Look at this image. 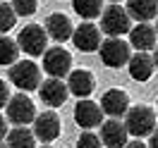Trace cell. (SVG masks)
I'll return each mask as SVG.
<instances>
[{"label":"cell","instance_id":"obj_16","mask_svg":"<svg viewBox=\"0 0 158 148\" xmlns=\"http://www.w3.org/2000/svg\"><path fill=\"white\" fill-rule=\"evenodd\" d=\"M156 36L158 31L151 26V24H146V22H139L134 29L129 31V46L137 50H144V53H148V50L156 48Z\"/></svg>","mask_w":158,"mask_h":148},{"label":"cell","instance_id":"obj_8","mask_svg":"<svg viewBox=\"0 0 158 148\" xmlns=\"http://www.w3.org/2000/svg\"><path fill=\"white\" fill-rule=\"evenodd\" d=\"M74 122L81 129L101 127L103 124V108L89 98H79V103L74 105Z\"/></svg>","mask_w":158,"mask_h":148},{"label":"cell","instance_id":"obj_6","mask_svg":"<svg viewBox=\"0 0 158 148\" xmlns=\"http://www.w3.org/2000/svg\"><path fill=\"white\" fill-rule=\"evenodd\" d=\"M7 119H10L15 127H27L29 122L36 119V108H34V100L22 91L17 96H12L7 100Z\"/></svg>","mask_w":158,"mask_h":148},{"label":"cell","instance_id":"obj_33","mask_svg":"<svg viewBox=\"0 0 158 148\" xmlns=\"http://www.w3.org/2000/svg\"><path fill=\"white\" fill-rule=\"evenodd\" d=\"M156 31H158V22H156Z\"/></svg>","mask_w":158,"mask_h":148},{"label":"cell","instance_id":"obj_30","mask_svg":"<svg viewBox=\"0 0 158 148\" xmlns=\"http://www.w3.org/2000/svg\"><path fill=\"white\" fill-rule=\"evenodd\" d=\"M0 148H10V146H5V143H2V141H0Z\"/></svg>","mask_w":158,"mask_h":148},{"label":"cell","instance_id":"obj_27","mask_svg":"<svg viewBox=\"0 0 158 148\" xmlns=\"http://www.w3.org/2000/svg\"><path fill=\"white\" fill-rule=\"evenodd\" d=\"M148 148H158V127L153 129V134H151V138H148Z\"/></svg>","mask_w":158,"mask_h":148},{"label":"cell","instance_id":"obj_12","mask_svg":"<svg viewBox=\"0 0 158 148\" xmlns=\"http://www.w3.org/2000/svg\"><path fill=\"white\" fill-rule=\"evenodd\" d=\"M127 136H129L127 124L120 122L118 117H113L101 124V141L108 148H125L127 146Z\"/></svg>","mask_w":158,"mask_h":148},{"label":"cell","instance_id":"obj_10","mask_svg":"<svg viewBox=\"0 0 158 148\" xmlns=\"http://www.w3.org/2000/svg\"><path fill=\"white\" fill-rule=\"evenodd\" d=\"M39 96H41V100H43L48 108H60V105H65V100H67V96H69V89H67L65 81L50 77V79L41 81Z\"/></svg>","mask_w":158,"mask_h":148},{"label":"cell","instance_id":"obj_21","mask_svg":"<svg viewBox=\"0 0 158 148\" xmlns=\"http://www.w3.org/2000/svg\"><path fill=\"white\" fill-rule=\"evenodd\" d=\"M72 7L81 19H96L103 14V0H72Z\"/></svg>","mask_w":158,"mask_h":148},{"label":"cell","instance_id":"obj_24","mask_svg":"<svg viewBox=\"0 0 158 148\" xmlns=\"http://www.w3.org/2000/svg\"><path fill=\"white\" fill-rule=\"evenodd\" d=\"M101 136H96V134H91L89 129H84V134L77 138V146L74 148H101Z\"/></svg>","mask_w":158,"mask_h":148},{"label":"cell","instance_id":"obj_32","mask_svg":"<svg viewBox=\"0 0 158 148\" xmlns=\"http://www.w3.org/2000/svg\"><path fill=\"white\" fill-rule=\"evenodd\" d=\"M110 2H120V0H110Z\"/></svg>","mask_w":158,"mask_h":148},{"label":"cell","instance_id":"obj_4","mask_svg":"<svg viewBox=\"0 0 158 148\" xmlns=\"http://www.w3.org/2000/svg\"><path fill=\"white\" fill-rule=\"evenodd\" d=\"M98 55H101V62L110 69H118V67H122V65H127L129 58H132L129 43H125L120 36H108V38L101 43Z\"/></svg>","mask_w":158,"mask_h":148},{"label":"cell","instance_id":"obj_23","mask_svg":"<svg viewBox=\"0 0 158 148\" xmlns=\"http://www.w3.org/2000/svg\"><path fill=\"white\" fill-rule=\"evenodd\" d=\"M12 7L19 17H31L39 10V0H12Z\"/></svg>","mask_w":158,"mask_h":148},{"label":"cell","instance_id":"obj_19","mask_svg":"<svg viewBox=\"0 0 158 148\" xmlns=\"http://www.w3.org/2000/svg\"><path fill=\"white\" fill-rule=\"evenodd\" d=\"M19 43L12 41L7 34H0V65L2 67H12L17 58H19Z\"/></svg>","mask_w":158,"mask_h":148},{"label":"cell","instance_id":"obj_9","mask_svg":"<svg viewBox=\"0 0 158 148\" xmlns=\"http://www.w3.org/2000/svg\"><path fill=\"white\" fill-rule=\"evenodd\" d=\"M72 43L77 46V50L81 53H94V50L101 48V29L96 24H91V22H84V24H79L74 34H72Z\"/></svg>","mask_w":158,"mask_h":148},{"label":"cell","instance_id":"obj_1","mask_svg":"<svg viewBox=\"0 0 158 148\" xmlns=\"http://www.w3.org/2000/svg\"><path fill=\"white\" fill-rule=\"evenodd\" d=\"M125 124H127L129 136H134V138L151 136L153 129H156V112L148 108V105H134V108L127 110Z\"/></svg>","mask_w":158,"mask_h":148},{"label":"cell","instance_id":"obj_11","mask_svg":"<svg viewBox=\"0 0 158 148\" xmlns=\"http://www.w3.org/2000/svg\"><path fill=\"white\" fill-rule=\"evenodd\" d=\"M34 134L43 143H53L60 136V117L53 110H46V112L36 115V119H34Z\"/></svg>","mask_w":158,"mask_h":148},{"label":"cell","instance_id":"obj_13","mask_svg":"<svg viewBox=\"0 0 158 148\" xmlns=\"http://www.w3.org/2000/svg\"><path fill=\"white\" fill-rule=\"evenodd\" d=\"M129 67V77L134 81H148L156 72V62H153V55H148L144 50H137L127 62Z\"/></svg>","mask_w":158,"mask_h":148},{"label":"cell","instance_id":"obj_31","mask_svg":"<svg viewBox=\"0 0 158 148\" xmlns=\"http://www.w3.org/2000/svg\"><path fill=\"white\" fill-rule=\"evenodd\" d=\"M41 148H53V146H48V143H43V146H41Z\"/></svg>","mask_w":158,"mask_h":148},{"label":"cell","instance_id":"obj_14","mask_svg":"<svg viewBox=\"0 0 158 148\" xmlns=\"http://www.w3.org/2000/svg\"><path fill=\"white\" fill-rule=\"evenodd\" d=\"M101 108L110 117H122V115H127V110H129V96L122 89H110L103 93Z\"/></svg>","mask_w":158,"mask_h":148},{"label":"cell","instance_id":"obj_3","mask_svg":"<svg viewBox=\"0 0 158 148\" xmlns=\"http://www.w3.org/2000/svg\"><path fill=\"white\" fill-rule=\"evenodd\" d=\"M10 81L19 91H24V93L39 91V86H41V69L36 67V62H31V60L15 62V65L10 67Z\"/></svg>","mask_w":158,"mask_h":148},{"label":"cell","instance_id":"obj_34","mask_svg":"<svg viewBox=\"0 0 158 148\" xmlns=\"http://www.w3.org/2000/svg\"><path fill=\"white\" fill-rule=\"evenodd\" d=\"M156 108H158V105H156Z\"/></svg>","mask_w":158,"mask_h":148},{"label":"cell","instance_id":"obj_25","mask_svg":"<svg viewBox=\"0 0 158 148\" xmlns=\"http://www.w3.org/2000/svg\"><path fill=\"white\" fill-rule=\"evenodd\" d=\"M7 100H10V89L7 84L0 79V108H7Z\"/></svg>","mask_w":158,"mask_h":148},{"label":"cell","instance_id":"obj_22","mask_svg":"<svg viewBox=\"0 0 158 148\" xmlns=\"http://www.w3.org/2000/svg\"><path fill=\"white\" fill-rule=\"evenodd\" d=\"M17 12H15V7L12 5H7V2H0V34H7V31L17 24Z\"/></svg>","mask_w":158,"mask_h":148},{"label":"cell","instance_id":"obj_2","mask_svg":"<svg viewBox=\"0 0 158 148\" xmlns=\"http://www.w3.org/2000/svg\"><path fill=\"white\" fill-rule=\"evenodd\" d=\"M101 29L108 36H122V34H129L132 31V17H129L127 7H122L118 2L108 5L103 14H101Z\"/></svg>","mask_w":158,"mask_h":148},{"label":"cell","instance_id":"obj_17","mask_svg":"<svg viewBox=\"0 0 158 148\" xmlns=\"http://www.w3.org/2000/svg\"><path fill=\"white\" fill-rule=\"evenodd\" d=\"M46 31H48V36H50L53 41L62 43V41L72 38V34H74V26H72L69 17H65L62 12H53L48 19H46Z\"/></svg>","mask_w":158,"mask_h":148},{"label":"cell","instance_id":"obj_15","mask_svg":"<svg viewBox=\"0 0 158 148\" xmlns=\"http://www.w3.org/2000/svg\"><path fill=\"white\" fill-rule=\"evenodd\" d=\"M67 89L77 98H89L94 93V89H96V79H94V74L89 69H74L67 77Z\"/></svg>","mask_w":158,"mask_h":148},{"label":"cell","instance_id":"obj_18","mask_svg":"<svg viewBox=\"0 0 158 148\" xmlns=\"http://www.w3.org/2000/svg\"><path fill=\"white\" fill-rule=\"evenodd\" d=\"M127 12L137 22H151L158 14V0H127Z\"/></svg>","mask_w":158,"mask_h":148},{"label":"cell","instance_id":"obj_20","mask_svg":"<svg viewBox=\"0 0 158 148\" xmlns=\"http://www.w3.org/2000/svg\"><path fill=\"white\" fill-rule=\"evenodd\" d=\"M36 134L29 131L27 127H15L7 134V146L10 148H36Z\"/></svg>","mask_w":158,"mask_h":148},{"label":"cell","instance_id":"obj_26","mask_svg":"<svg viewBox=\"0 0 158 148\" xmlns=\"http://www.w3.org/2000/svg\"><path fill=\"white\" fill-rule=\"evenodd\" d=\"M7 122H10V119L0 115V141H2V138L7 136Z\"/></svg>","mask_w":158,"mask_h":148},{"label":"cell","instance_id":"obj_29","mask_svg":"<svg viewBox=\"0 0 158 148\" xmlns=\"http://www.w3.org/2000/svg\"><path fill=\"white\" fill-rule=\"evenodd\" d=\"M153 62H156V69H158V46L153 48Z\"/></svg>","mask_w":158,"mask_h":148},{"label":"cell","instance_id":"obj_7","mask_svg":"<svg viewBox=\"0 0 158 148\" xmlns=\"http://www.w3.org/2000/svg\"><path fill=\"white\" fill-rule=\"evenodd\" d=\"M43 69L48 77H55V79H62V77H69L72 72V55H69L65 48H48L43 53Z\"/></svg>","mask_w":158,"mask_h":148},{"label":"cell","instance_id":"obj_5","mask_svg":"<svg viewBox=\"0 0 158 148\" xmlns=\"http://www.w3.org/2000/svg\"><path fill=\"white\" fill-rule=\"evenodd\" d=\"M46 41H48V31L43 29L41 24H27L24 29L19 31V36H17V43H19V48L31 55V58H39L46 53Z\"/></svg>","mask_w":158,"mask_h":148},{"label":"cell","instance_id":"obj_28","mask_svg":"<svg viewBox=\"0 0 158 148\" xmlns=\"http://www.w3.org/2000/svg\"><path fill=\"white\" fill-rule=\"evenodd\" d=\"M125 148H148V146L144 143V141H139V138H137V141H127V146H125Z\"/></svg>","mask_w":158,"mask_h":148}]
</instances>
